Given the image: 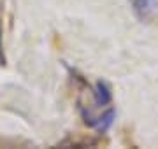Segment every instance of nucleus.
<instances>
[{
    "instance_id": "nucleus-1",
    "label": "nucleus",
    "mask_w": 158,
    "mask_h": 149,
    "mask_svg": "<svg viewBox=\"0 0 158 149\" xmlns=\"http://www.w3.org/2000/svg\"><path fill=\"white\" fill-rule=\"evenodd\" d=\"M130 7L141 21H149L158 12V0H128Z\"/></svg>"
},
{
    "instance_id": "nucleus-2",
    "label": "nucleus",
    "mask_w": 158,
    "mask_h": 149,
    "mask_svg": "<svg viewBox=\"0 0 158 149\" xmlns=\"http://www.w3.org/2000/svg\"><path fill=\"white\" fill-rule=\"evenodd\" d=\"M93 95H95V102L98 103V105H107V103H111V100H113L111 88H109L106 83H102V81H98L95 84Z\"/></svg>"
},
{
    "instance_id": "nucleus-3",
    "label": "nucleus",
    "mask_w": 158,
    "mask_h": 149,
    "mask_svg": "<svg viewBox=\"0 0 158 149\" xmlns=\"http://www.w3.org/2000/svg\"><path fill=\"white\" fill-rule=\"evenodd\" d=\"M114 111L109 109L106 114L98 116V118H95V119H91L90 126H93V128H97L98 132H107L109 128H111V125L114 123Z\"/></svg>"
},
{
    "instance_id": "nucleus-4",
    "label": "nucleus",
    "mask_w": 158,
    "mask_h": 149,
    "mask_svg": "<svg viewBox=\"0 0 158 149\" xmlns=\"http://www.w3.org/2000/svg\"><path fill=\"white\" fill-rule=\"evenodd\" d=\"M0 54H2V46H0ZM0 62H2V58H0Z\"/></svg>"
}]
</instances>
